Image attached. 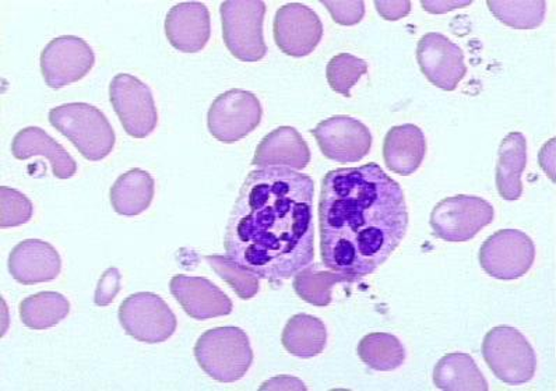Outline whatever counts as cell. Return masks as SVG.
<instances>
[{"label":"cell","mask_w":556,"mask_h":391,"mask_svg":"<svg viewBox=\"0 0 556 391\" xmlns=\"http://www.w3.org/2000/svg\"><path fill=\"white\" fill-rule=\"evenodd\" d=\"M315 182L286 166L249 173L229 215L227 257L270 282L315 261Z\"/></svg>","instance_id":"6da1fadb"},{"label":"cell","mask_w":556,"mask_h":391,"mask_svg":"<svg viewBox=\"0 0 556 391\" xmlns=\"http://www.w3.org/2000/svg\"><path fill=\"white\" fill-rule=\"evenodd\" d=\"M408 212L402 186L370 163L329 171L321 179V263L351 282L388 262L406 237Z\"/></svg>","instance_id":"7a4b0ae2"},{"label":"cell","mask_w":556,"mask_h":391,"mask_svg":"<svg viewBox=\"0 0 556 391\" xmlns=\"http://www.w3.org/2000/svg\"><path fill=\"white\" fill-rule=\"evenodd\" d=\"M193 352L204 374L219 383L241 380L253 364L251 341L239 327H216L204 332Z\"/></svg>","instance_id":"3957f363"},{"label":"cell","mask_w":556,"mask_h":391,"mask_svg":"<svg viewBox=\"0 0 556 391\" xmlns=\"http://www.w3.org/2000/svg\"><path fill=\"white\" fill-rule=\"evenodd\" d=\"M50 124L71 140L86 160H104L114 150L115 131L99 108L85 102L56 106L50 111Z\"/></svg>","instance_id":"277c9868"},{"label":"cell","mask_w":556,"mask_h":391,"mask_svg":"<svg viewBox=\"0 0 556 391\" xmlns=\"http://www.w3.org/2000/svg\"><path fill=\"white\" fill-rule=\"evenodd\" d=\"M223 37L228 51L242 62H258L266 56L263 38L266 3L258 0H227L219 7Z\"/></svg>","instance_id":"5b68a950"},{"label":"cell","mask_w":556,"mask_h":391,"mask_svg":"<svg viewBox=\"0 0 556 391\" xmlns=\"http://www.w3.org/2000/svg\"><path fill=\"white\" fill-rule=\"evenodd\" d=\"M482 356L492 374L506 384H525L534 378L535 352L515 327L500 326L488 331Z\"/></svg>","instance_id":"8992f818"},{"label":"cell","mask_w":556,"mask_h":391,"mask_svg":"<svg viewBox=\"0 0 556 391\" xmlns=\"http://www.w3.org/2000/svg\"><path fill=\"white\" fill-rule=\"evenodd\" d=\"M494 207L486 200L460 194L439 202L429 223L442 241L467 242L494 222Z\"/></svg>","instance_id":"52a82bcc"},{"label":"cell","mask_w":556,"mask_h":391,"mask_svg":"<svg viewBox=\"0 0 556 391\" xmlns=\"http://www.w3.org/2000/svg\"><path fill=\"white\" fill-rule=\"evenodd\" d=\"M126 335L146 344H159L174 336L178 321L163 298L139 292L126 298L118 312Z\"/></svg>","instance_id":"ba28073f"},{"label":"cell","mask_w":556,"mask_h":391,"mask_svg":"<svg viewBox=\"0 0 556 391\" xmlns=\"http://www.w3.org/2000/svg\"><path fill=\"white\" fill-rule=\"evenodd\" d=\"M262 116L258 98L253 92L233 88L218 96L210 106L208 131L222 143L232 144L252 134L261 125Z\"/></svg>","instance_id":"9c48e42d"},{"label":"cell","mask_w":556,"mask_h":391,"mask_svg":"<svg viewBox=\"0 0 556 391\" xmlns=\"http://www.w3.org/2000/svg\"><path fill=\"white\" fill-rule=\"evenodd\" d=\"M534 261V242L517 229H502L491 235L480 249L482 270L496 280L511 281L523 277Z\"/></svg>","instance_id":"30bf717a"},{"label":"cell","mask_w":556,"mask_h":391,"mask_svg":"<svg viewBox=\"0 0 556 391\" xmlns=\"http://www.w3.org/2000/svg\"><path fill=\"white\" fill-rule=\"evenodd\" d=\"M110 100L126 134L135 139H144L153 134L159 114L153 92L146 83L121 73L112 78Z\"/></svg>","instance_id":"8fae6325"},{"label":"cell","mask_w":556,"mask_h":391,"mask_svg":"<svg viewBox=\"0 0 556 391\" xmlns=\"http://www.w3.org/2000/svg\"><path fill=\"white\" fill-rule=\"evenodd\" d=\"M311 134L321 154L340 164L358 163L372 149L374 139L368 126L348 115L329 117L320 122Z\"/></svg>","instance_id":"7c38bea8"},{"label":"cell","mask_w":556,"mask_h":391,"mask_svg":"<svg viewBox=\"0 0 556 391\" xmlns=\"http://www.w3.org/2000/svg\"><path fill=\"white\" fill-rule=\"evenodd\" d=\"M94 63L92 48L85 39L75 36L52 39L41 52L43 80L55 90L85 78Z\"/></svg>","instance_id":"4fadbf2b"},{"label":"cell","mask_w":556,"mask_h":391,"mask_svg":"<svg viewBox=\"0 0 556 391\" xmlns=\"http://www.w3.org/2000/svg\"><path fill=\"white\" fill-rule=\"evenodd\" d=\"M273 36L280 51L292 58L311 55L324 37V24L314 10L302 3H287L277 10Z\"/></svg>","instance_id":"5bb4252c"},{"label":"cell","mask_w":556,"mask_h":391,"mask_svg":"<svg viewBox=\"0 0 556 391\" xmlns=\"http://www.w3.org/2000/svg\"><path fill=\"white\" fill-rule=\"evenodd\" d=\"M417 61L428 81L445 91H455L467 75L465 52L443 34L428 33L419 39Z\"/></svg>","instance_id":"9a60e30c"},{"label":"cell","mask_w":556,"mask_h":391,"mask_svg":"<svg viewBox=\"0 0 556 391\" xmlns=\"http://www.w3.org/2000/svg\"><path fill=\"white\" fill-rule=\"evenodd\" d=\"M169 290L187 315L194 320L214 319L232 312V302L227 293L207 278L179 274L170 280Z\"/></svg>","instance_id":"2e32d148"},{"label":"cell","mask_w":556,"mask_h":391,"mask_svg":"<svg viewBox=\"0 0 556 391\" xmlns=\"http://www.w3.org/2000/svg\"><path fill=\"white\" fill-rule=\"evenodd\" d=\"M212 23L204 3L175 4L165 17V36L170 46L184 53H198L207 46Z\"/></svg>","instance_id":"e0dca14e"},{"label":"cell","mask_w":556,"mask_h":391,"mask_svg":"<svg viewBox=\"0 0 556 391\" xmlns=\"http://www.w3.org/2000/svg\"><path fill=\"white\" fill-rule=\"evenodd\" d=\"M61 268L60 253L40 239H27L16 244L9 256V272L22 286L55 280Z\"/></svg>","instance_id":"ac0fdd59"},{"label":"cell","mask_w":556,"mask_h":391,"mask_svg":"<svg viewBox=\"0 0 556 391\" xmlns=\"http://www.w3.org/2000/svg\"><path fill=\"white\" fill-rule=\"evenodd\" d=\"M311 163V150L300 131L291 126H281L268 134L257 146L252 165L287 166L296 171L305 169Z\"/></svg>","instance_id":"d6986e66"},{"label":"cell","mask_w":556,"mask_h":391,"mask_svg":"<svg viewBox=\"0 0 556 391\" xmlns=\"http://www.w3.org/2000/svg\"><path fill=\"white\" fill-rule=\"evenodd\" d=\"M12 154L14 159L22 161L36 155L46 156L58 179H70L77 173V163L65 147L37 126L26 127L14 136Z\"/></svg>","instance_id":"ffe728a7"},{"label":"cell","mask_w":556,"mask_h":391,"mask_svg":"<svg viewBox=\"0 0 556 391\" xmlns=\"http://www.w3.org/2000/svg\"><path fill=\"white\" fill-rule=\"evenodd\" d=\"M427 153V140L418 126H394L383 143V160L392 173L409 176L421 166Z\"/></svg>","instance_id":"44dd1931"},{"label":"cell","mask_w":556,"mask_h":391,"mask_svg":"<svg viewBox=\"0 0 556 391\" xmlns=\"http://www.w3.org/2000/svg\"><path fill=\"white\" fill-rule=\"evenodd\" d=\"M527 163V141L523 134L515 131L502 140L496 164V188L502 199L519 200L523 194L521 175Z\"/></svg>","instance_id":"7402d4cb"},{"label":"cell","mask_w":556,"mask_h":391,"mask_svg":"<svg viewBox=\"0 0 556 391\" xmlns=\"http://www.w3.org/2000/svg\"><path fill=\"white\" fill-rule=\"evenodd\" d=\"M155 184L148 171L135 168L121 175L112 185L110 200L115 212L125 217L144 213L153 203Z\"/></svg>","instance_id":"603a6c76"},{"label":"cell","mask_w":556,"mask_h":391,"mask_svg":"<svg viewBox=\"0 0 556 391\" xmlns=\"http://www.w3.org/2000/svg\"><path fill=\"white\" fill-rule=\"evenodd\" d=\"M433 383L445 391H486L490 389L471 355L453 352L443 356L433 370Z\"/></svg>","instance_id":"cb8c5ba5"},{"label":"cell","mask_w":556,"mask_h":391,"mask_svg":"<svg viewBox=\"0 0 556 391\" xmlns=\"http://www.w3.org/2000/svg\"><path fill=\"white\" fill-rule=\"evenodd\" d=\"M281 342L291 355L302 360L314 358L326 349L328 330L318 317L301 313L287 321Z\"/></svg>","instance_id":"d4e9b609"},{"label":"cell","mask_w":556,"mask_h":391,"mask_svg":"<svg viewBox=\"0 0 556 391\" xmlns=\"http://www.w3.org/2000/svg\"><path fill=\"white\" fill-rule=\"evenodd\" d=\"M18 307L24 326L33 330H47L66 319L71 302L60 292L46 291L26 298Z\"/></svg>","instance_id":"484cf974"},{"label":"cell","mask_w":556,"mask_h":391,"mask_svg":"<svg viewBox=\"0 0 556 391\" xmlns=\"http://www.w3.org/2000/svg\"><path fill=\"white\" fill-rule=\"evenodd\" d=\"M357 354L370 369L379 371L396 370L406 361V350L402 341L388 332H372L359 341Z\"/></svg>","instance_id":"4316f807"},{"label":"cell","mask_w":556,"mask_h":391,"mask_svg":"<svg viewBox=\"0 0 556 391\" xmlns=\"http://www.w3.org/2000/svg\"><path fill=\"white\" fill-rule=\"evenodd\" d=\"M351 282L349 277L336 272H320L319 266L306 267L296 274L292 287L302 301L325 307L331 303V290L336 283Z\"/></svg>","instance_id":"83f0119b"},{"label":"cell","mask_w":556,"mask_h":391,"mask_svg":"<svg viewBox=\"0 0 556 391\" xmlns=\"http://www.w3.org/2000/svg\"><path fill=\"white\" fill-rule=\"evenodd\" d=\"M492 14L505 26L516 29H533L544 22L546 3L544 0L533 2H497L488 0Z\"/></svg>","instance_id":"f1b7e54d"},{"label":"cell","mask_w":556,"mask_h":391,"mask_svg":"<svg viewBox=\"0 0 556 391\" xmlns=\"http://www.w3.org/2000/svg\"><path fill=\"white\" fill-rule=\"evenodd\" d=\"M206 261L214 273H216L223 281H226L241 300L248 301L256 297L258 288H261V282H258V277L255 273L239 266L238 263L227 256H217V254H214V256H207Z\"/></svg>","instance_id":"f546056e"},{"label":"cell","mask_w":556,"mask_h":391,"mask_svg":"<svg viewBox=\"0 0 556 391\" xmlns=\"http://www.w3.org/2000/svg\"><path fill=\"white\" fill-rule=\"evenodd\" d=\"M368 73V63L364 59L351 55V53H340L330 59L326 77L334 92L350 98L351 88L359 81V78Z\"/></svg>","instance_id":"4dcf8cb0"},{"label":"cell","mask_w":556,"mask_h":391,"mask_svg":"<svg viewBox=\"0 0 556 391\" xmlns=\"http://www.w3.org/2000/svg\"><path fill=\"white\" fill-rule=\"evenodd\" d=\"M34 205L31 200L16 189L0 188V227H21L30 222Z\"/></svg>","instance_id":"1f68e13d"},{"label":"cell","mask_w":556,"mask_h":391,"mask_svg":"<svg viewBox=\"0 0 556 391\" xmlns=\"http://www.w3.org/2000/svg\"><path fill=\"white\" fill-rule=\"evenodd\" d=\"M329 10L331 18L341 26H355L365 16V3L359 0L353 2H333V0H325L321 2Z\"/></svg>","instance_id":"d6a6232c"},{"label":"cell","mask_w":556,"mask_h":391,"mask_svg":"<svg viewBox=\"0 0 556 391\" xmlns=\"http://www.w3.org/2000/svg\"><path fill=\"white\" fill-rule=\"evenodd\" d=\"M122 276L118 268L111 267L104 274L99 281V287L96 290L94 302L97 306H109L115 297L121 291Z\"/></svg>","instance_id":"836d02e7"},{"label":"cell","mask_w":556,"mask_h":391,"mask_svg":"<svg viewBox=\"0 0 556 391\" xmlns=\"http://www.w3.org/2000/svg\"><path fill=\"white\" fill-rule=\"evenodd\" d=\"M375 8H377L378 13L384 20H390V22H396V20L407 17L409 12H412V2L408 0H399V2H382V0H377L375 2Z\"/></svg>","instance_id":"e575fe53"},{"label":"cell","mask_w":556,"mask_h":391,"mask_svg":"<svg viewBox=\"0 0 556 391\" xmlns=\"http://www.w3.org/2000/svg\"><path fill=\"white\" fill-rule=\"evenodd\" d=\"M422 8L428 10L429 13H445L448 10L458 9V8H467L470 7V0H466V2H421Z\"/></svg>","instance_id":"d590c367"},{"label":"cell","mask_w":556,"mask_h":391,"mask_svg":"<svg viewBox=\"0 0 556 391\" xmlns=\"http://www.w3.org/2000/svg\"><path fill=\"white\" fill-rule=\"evenodd\" d=\"M265 384H276L270 386L267 390H278V389H295V390H306L305 384L302 383L301 380L295 378H289V376H282V378L271 379L270 381H266Z\"/></svg>","instance_id":"8d00e7d4"}]
</instances>
